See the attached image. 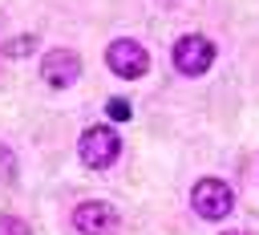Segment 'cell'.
I'll use <instances>...</instances> for the list:
<instances>
[{"label":"cell","mask_w":259,"mask_h":235,"mask_svg":"<svg viewBox=\"0 0 259 235\" xmlns=\"http://www.w3.org/2000/svg\"><path fill=\"white\" fill-rule=\"evenodd\" d=\"M77 154H81V162H85L89 170H105V166L117 162L121 138H117L113 126H89V130L77 138Z\"/></svg>","instance_id":"6da1fadb"},{"label":"cell","mask_w":259,"mask_h":235,"mask_svg":"<svg viewBox=\"0 0 259 235\" xmlns=\"http://www.w3.org/2000/svg\"><path fill=\"white\" fill-rule=\"evenodd\" d=\"M190 207H194L198 219L219 223V219L231 215V207H235V190H231V182H223V178H198L194 190H190Z\"/></svg>","instance_id":"7a4b0ae2"},{"label":"cell","mask_w":259,"mask_h":235,"mask_svg":"<svg viewBox=\"0 0 259 235\" xmlns=\"http://www.w3.org/2000/svg\"><path fill=\"white\" fill-rule=\"evenodd\" d=\"M170 57H174V69L182 77H202L214 65V41L202 36V32H186V36L174 41V53Z\"/></svg>","instance_id":"3957f363"},{"label":"cell","mask_w":259,"mask_h":235,"mask_svg":"<svg viewBox=\"0 0 259 235\" xmlns=\"http://www.w3.org/2000/svg\"><path fill=\"white\" fill-rule=\"evenodd\" d=\"M105 65H109V73H117L121 81H138V77H146V69H150V53H146L134 36H117V41H109V49H105Z\"/></svg>","instance_id":"277c9868"},{"label":"cell","mask_w":259,"mask_h":235,"mask_svg":"<svg viewBox=\"0 0 259 235\" xmlns=\"http://www.w3.org/2000/svg\"><path fill=\"white\" fill-rule=\"evenodd\" d=\"M117 223H121V215H117V207L105 203V199H85V203L73 207V227H77L81 235H113Z\"/></svg>","instance_id":"5b68a950"},{"label":"cell","mask_w":259,"mask_h":235,"mask_svg":"<svg viewBox=\"0 0 259 235\" xmlns=\"http://www.w3.org/2000/svg\"><path fill=\"white\" fill-rule=\"evenodd\" d=\"M77 77H81V57H77L73 49H53V53H45V61H40V81H45L49 89H69V85H77Z\"/></svg>","instance_id":"8992f818"},{"label":"cell","mask_w":259,"mask_h":235,"mask_svg":"<svg viewBox=\"0 0 259 235\" xmlns=\"http://www.w3.org/2000/svg\"><path fill=\"white\" fill-rule=\"evenodd\" d=\"M8 61H20V57H28V53H36V32H24V36H12V41H4V49H0Z\"/></svg>","instance_id":"52a82bcc"},{"label":"cell","mask_w":259,"mask_h":235,"mask_svg":"<svg viewBox=\"0 0 259 235\" xmlns=\"http://www.w3.org/2000/svg\"><path fill=\"white\" fill-rule=\"evenodd\" d=\"M0 182H16V150L0 146Z\"/></svg>","instance_id":"ba28073f"},{"label":"cell","mask_w":259,"mask_h":235,"mask_svg":"<svg viewBox=\"0 0 259 235\" xmlns=\"http://www.w3.org/2000/svg\"><path fill=\"white\" fill-rule=\"evenodd\" d=\"M105 113H109L113 122H130V113H134V109H130V101H125V97H109V101H105Z\"/></svg>","instance_id":"9c48e42d"},{"label":"cell","mask_w":259,"mask_h":235,"mask_svg":"<svg viewBox=\"0 0 259 235\" xmlns=\"http://www.w3.org/2000/svg\"><path fill=\"white\" fill-rule=\"evenodd\" d=\"M0 235H32V231H28L24 219H16V215H0Z\"/></svg>","instance_id":"30bf717a"},{"label":"cell","mask_w":259,"mask_h":235,"mask_svg":"<svg viewBox=\"0 0 259 235\" xmlns=\"http://www.w3.org/2000/svg\"><path fill=\"white\" fill-rule=\"evenodd\" d=\"M223 235H247V231H223Z\"/></svg>","instance_id":"8fae6325"}]
</instances>
